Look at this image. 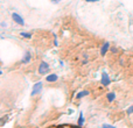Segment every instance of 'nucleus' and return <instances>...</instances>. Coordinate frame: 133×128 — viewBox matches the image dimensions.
<instances>
[{
	"mask_svg": "<svg viewBox=\"0 0 133 128\" xmlns=\"http://www.w3.org/2000/svg\"><path fill=\"white\" fill-rule=\"evenodd\" d=\"M49 70H50L49 64L47 62H44V61H42L39 65V73L40 75H47V73L49 72Z\"/></svg>",
	"mask_w": 133,
	"mask_h": 128,
	"instance_id": "f257e3e1",
	"label": "nucleus"
},
{
	"mask_svg": "<svg viewBox=\"0 0 133 128\" xmlns=\"http://www.w3.org/2000/svg\"><path fill=\"white\" fill-rule=\"evenodd\" d=\"M110 51H111V53H113V54H117V53H118V49L116 48V47H111V48H110Z\"/></svg>",
	"mask_w": 133,
	"mask_h": 128,
	"instance_id": "ddd939ff",
	"label": "nucleus"
},
{
	"mask_svg": "<svg viewBox=\"0 0 133 128\" xmlns=\"http://www.w3.org/2000/svg\"><path fill=\"white\" fill-rule=\"evenodd\" d=\"M50 1L53 2V4H55V5H56V4H60L61 0H50Z\"/></svg>",
	"mask_w": 133,
	"mask_h": 128,
	"instance_id": "2eb2a0df",
	"label": "nucleus"
},
{
	"mask_svg": "<svg viewBox=\"0 0 133 128\" xmlns=\"http://www.w3.org/2000/svg\"><path fill=\"white\" fill-rule=\"evenodd\" d=\"M12 19H13V21H14L15 23H18V25L25 26V20H23V18L20 15V14L13 13V14H12Z\"/></svg>",
	"mask_w": 133,
	"mask_h": 128,
	"instance_id": "20e7f679",
	"label": "nucleus"
},
{
	"mask_svg": "<svg viewBox=\"0 0 133 128\" xmlns=\"http://www.w3.org/2000/svg\"><path fill=\"white\" fill-rule=\"evenodd\" d=\"M42 87H43V84H42V82L35 83V85L33 86V90H32V93H30V96L34 97V96H36V94H39L40 92L42 91Z\"/></svg>",
	"mask_w": 133,
	"mask_h": 128,
	"instance_id": "7ed1b4c3",
	"label": "nucleus"
},
{
	"mask_svg": "<svg viewBox=\"0 0 133 128\" xmlns=\"http://www.w3.org/2000/svg\"><path fill=\"white\" fill-rule=\"evenodd\" d=\"M84 1H87V2H97V1H99V0H84Z\"/></svg>",
	"mask_w": 133,
	"mask_h": 128,
	"instance_id": "dca6fc26",
	"label": "nucleus"
},
{
	"mask_svg": "<svg viewBox=\"0 0 133 128\" xmlns=\"http://www.w3.org/2000/svg\"><path fill=\"white\" fill-rule=\"evenodd\" d=\"M126 113H127V114H132V113H133V105L132 106H130V107L129 108H127V110H126Z\"/></svg>",
	"mask_w": 133,
	"mask_h": 128,
	"instance_id": "f8f14e48",
	"label": "nucleus"
},
{
	"mask_svg": "<svg viewBox=\"0 0 133 128\" xmlns=\"http://www.w3.org/2000/svg\"><path fill=\"white\" fill-rule=\"evenodd\" d=\"M116 93L115 92H109V93H106V99H108L109 103H113V101L116 100Z\"/></svg>",
	"mask_w": 133,
	"mask_h": 128,
	"instance_id": "1a4fd4ad",
	"label": "nucleus"
},
{
	"mask_svg": "<svg viewBox=\"0 0 133 128\" xmlns=\"http://www.w3.org/2000/svg\"><path fill=\"white\" fill-rule=\"evenodd\" d=\"M89 94H90V92L88 91V90H83V91H79L77 94H76V98H77V99H82V98H84V97L89 96Z\"/></svg>",
	"mask_w": 133,
	"mask_h": 128,
	"instance_id": "6e6552de",
	"label": "nucleus"
},
{
	"mask_svg": "<svg viewBox=\"0 0 133 128\" xmlns=\"http://www.w3.org/2000/svg\"><path fill=\"white\" fill-rule=\"evenodd\" d=\"M110 48H111L110 43H109V42H104V44L101 47V55L102 56H105L106 53L110 50Z\"/></svg>",
	"mask_w": 133,
	"mask_h": 128,
	"instance_id": "39448f33",
	"label": "nucleus"
},
{
	"mask_svg": "<svg viewBox=\"0 0 133 128\" xmlns=\"http://www.w3.org/2000/svg\"><path fill=\"white\" fill-rule=\"evenodd\" d=\"M20 35L23 37V39H32V37H33L32 33H27V32H21Z\"/></svg>",
	"mask_w": 133,
	"mask_h": 128,
	"instance_id": "9b49d317",
	"label": "nucleus"
},
{
	"mask_svg": "<svg viewBox=\"0 0 133 128\" xmlns=\"http://www.w3.org/2000/svg\"><path fill=\"white\" fill-rule=\"evenodd\" d=\"M84 121H85V119H84V114H83V112H81V113H79V117H78L77 125H78L79 127H82L83 125H84Z\"/></svg>",
	"mask_w": 133,
	"mask_h": 128,
	"instance_id": "9d476101",
	"label": "nucleus"
},
{
	"mask_svg": "<svg viewBox=\"0 0 133 128\" xmlns=\"http://www.w3.org/2000/svg\"><path fill=\"white\" fill-rule=\"evenodd\" d=\"M1 26L2 27H6V22H1Z\"/></svg>",
	"mask_w": 133,
	"mask_h": 128,
	"instance_id": "f3484780",
	"label": "nucleus"
},
{
	"mask_svg": "<svg viewBox=\"0 0 133 128\" xmlns=\"http://www.w3.org/2000/svg\"><path fill=\"white\" fill-rule=\"evenodd\" d=\"M32 60V55H30L29 51H26L25 55H23L22 60H21V64H28Z\"/></svg>",
	"mask_w": 133,
	"mask_h": 128,
	"instance_id": "423d86ee",
	"label": "nucleus"
},
{
	"mask_svg": "<svg viewBox=\"0 0 133 128\" xmlns=\"http://www.w3.org/2000/svg\"><path fill=\"white\" fill-rule=\"evenodd\" d=\"M102 128H116L115 126H112V125H109V124H104Z\"/></svg>",
	"mask_w": 133,
	"mask_h": 128,
	"instance_id": "4468645a",
	"label": "nucleus"
},
{
	"mask_svg": "<svg viewBox=\"0 0 133 128\" xmlns=\"http://www.w3.org/2000/svg\"><path fill=\"white\" fill-rule=\"evenodd\" d=\"M2 75V72H1V70H0V76H1Z\"/></svg>",
	"mask_w": 133,
	"mask_h": 128,
	"instance_id": "a211bd4d",
	"label": "nucleus"
},
{
	"mask_svg": "<svg viewBox=\"0 0 133 128\" xmlns=\"http://www.w3.org/2000/svg\"><path fill=\"white\" fill-rule=\"evenodd\" d=\"M101 84L103 85V86H109V85L111 84L110 76H109L108 73L105 72V71H103V72H102V77H101Z\"/></svg>",
	"mask_w": 133,
	"mask_h": 128,
	"instance_id": "f03ea898",
	"label": "nucleus"
},
{
	"mask_svg": "<svg viewBox=\"0 0 133 128\" xmlns=\"http://www.w3.org/2000/svg\"><path fill=\"white\" fill-rule=\"evenodd\" d=\"M57 79H58V76L56 73H50V75H48L46 77V82L48 83H55L57 82Z\"/></svg>",
	"mask_w": 133,
	"mask_h": 128,
	"instance_id": "0eeeda50",
	"label": "nucleus"
}]
</instances>
